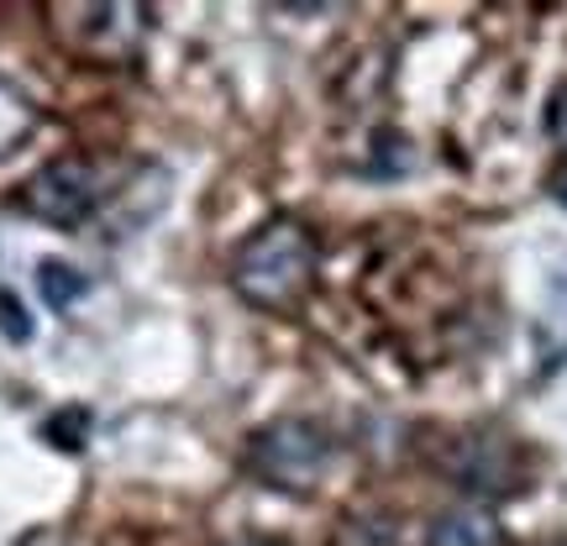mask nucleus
I'll use <instances>...</instances> for the list:
<instances>
[{
  "instance_id": "nucleus-5",
  "label": "nucleus",
  "mask_w": 567,
  "mask_h": 546,
  "mask_svg": "<svg viewBox=\"0 0 567 546\" xmlns=\"http://www.w3.org/2000/svg\"><path fill=\"white\" fill-rule=\"evenodd\" d=\"M494 542V521L484 509H446L431 521V536L425 546H488Z\"/></svg>"
},
{
  "instance_id": "nucleus-1",
  "label": "nucleus",
  "mask_w": 567,
  "mask_h": 546,
  "mask_svg": "<svg viewBox=\"0 0 567 546\" xmlns=\"http://www.w3.org/2000/svg\"><path fill=\"white\" fill-rule=\"evenodd\" d=\"M316 279V237L300 222H268L231 264V284L258 310H295Z\"/></svg>"
},
{
  "instance_id": "nucleus-6",
  "label": "nucleus",
  "mask_w": 567,
  "mask_h": 546,
  "mask_svg": "<svg viewBox=\"0 0 567 546\" xmlns=\"http://www.w3.org/2000/svg\"><path fill=\"white\" fill-rule=\"evenodd\" d=\"M32 132H38V105L27 101L17 84L0 80V158H6V153H17Z\"/></svg>"
},
{
  "instance_id": "nucleus-10",
  "label": "nucleus",
  "mask_w": 567,
  "mask_h": 546,
  "mask_svg": "<svg viewBox=\"0 0 567 546\" xmlns=\"http://www.w3.org/2000/svg\"><path fill=\"white\" fill-rule=\"evenodd\" d=\"M557 200H563V205H567V179H563V189H557Z\"/></svg>"
},
{
  "instance_id": "nucleus-9",
  "label": "nucleus",
  "mask_w": 567,
  "mask_h": 546,
  "mask_svg": "<svg viewBox=\"0 0 567 546\" xmlns=\"http://www.w3.org/2000/svg\"><path fill=\"white\" fill-rule=\"evenodd\" d=\"M547 126H551V137L557 142H567V84L551 95V105H547Z\"/></svg>"
},
{
  "instance_id": "nucleus-4",
  "label": "nucleus",
  "mask_w": 567,
  "mask_h": 546,
  "mask_svg": "<svg viewBox=\"0 0 567 546\" xmlns=\"http://www.w3.org/2000/svg\"><path fill=\"white\" fill-rule=\"evenodd\" d=\"M101 200H105V179L90 158H53L21 184V210L32 222L63 226V231L90 222L101 210Z\"/></svg>"
},
{
  "instance_id": "nucleus-2",
  "label": "nucleus",
  "mask_w": 567,
  "mask_h": 546,
  "mask_svg": "<svg viewBox=\"0 0 567 546\" xmlns=\"http://www.w3.org/2000/svg\"><path fill=\"white\" fill-rule=\"evenodd\" d=\"M326 463H331V436L316 421H274L247 442V473L268 488L305 494Z\"/></svg>"
},
{
  "instance_id": "nucleus-3",
  "label": "nucleus",
  "mask_w": 567,
  "mask_h": 546,
  "mask_svg": "<svg viewBox=\"0 0 567 546\" xmlns=\"http://www.w3.org/2000/svg\"><path fill=\"white\" fill-rule=\"evenodd\" d=\"M48 17L53 32L69 53L80 59H95V63H116V59H132L147 38V6H132V0H105V6H53Z\"/></svg>"
},
{
  "instance_id": "nucleus-7",
  "label": "nucleus",
  "mask_w": 567,
  "mask_h": 546,
  "mask_svg": "<svg viewBox=\"0 0 567 546\" xmlns=\"http://www.w3.org/2000/svg\"><path fill=\"white\" fill-rule=\"evenodd\" d=\"M38 289H42V300L53 305V310H69V305L84 295V279H80V268H69V264H48L38 268Z\"/></svg>"
},
{
  "instance_id": "nucleus-8",
  "label": "nucleus",
  "mask_w": 567,
  "mask_h": 546,
  "mask_svg": "<svg viewBox=\"0 0 567 546\" xmlns=\"http://www.w3.org/2000/svg\"><path fill=\"white\" fill-rule=\"evenodd\" d=\"M0 326H6V337H11V342H27V337H32V326H27V310H21L11 295H0Z\"/></svg>"
}]
</instances>
